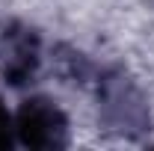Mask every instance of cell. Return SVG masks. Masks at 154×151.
Instances as JSON below:
<instances>
[{"instance_id": "6da1fadb", "label": "cell", "mask_w": 154, "mask_h": 151, "mask_svg": "<svg viewBox=\"0 0 154 151\" xmlns=\"http://www.w3.org/2000/svg\"><path fill=\"white\" fill-rule=\"evenodd\" d=\"M15 142L27 148H65L68 145V119L57 101L33 95L15 113Z\"/></svg>"}, {"instance_id": "7a4b0ae2", "label": "cell", "mask_w": 154, "mask_h": 151, "mask_svg": "<svg viewBox=\"0 0 154 151\" xmlns=\"http://www.w3.org/2000/svg\"><path fill=\"white\" fill-rule=\"evenodd\" d=\"M101 113L116 131H145L148 104L125 74H110L101 80Z\"/></svg>"}, {"instance_id": "3957f363", "label": "cell", "mask_w": 154, "mask_h": 151, "mask_svg": "<svg viewBox=\"0 0 154 151\" xmlns=\"http://www.w3.org/2000/svg\"><path fill=\"white\" fill-rule=\"evenodd\" d=\"M42 62L38 36L24 24H6L0 33V71L9 86L33 83Z\"/></svg>"}, {"instance_id": "277c9868", "label": "cell", "mask_w": 154, "mask_h": 151, "mask_svg": "<svg viewBox=\"0 0 154 151\" xmlns=\"http://www.w3.org/2000/svg\"><path fill=\"white\" fill-rule=\"evenodd\" d=\"M12 145H15V116L0 101V148H12Z\"/></svg>"}]
</instances>
